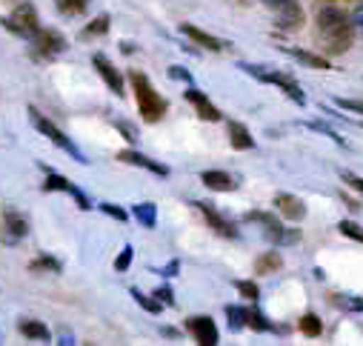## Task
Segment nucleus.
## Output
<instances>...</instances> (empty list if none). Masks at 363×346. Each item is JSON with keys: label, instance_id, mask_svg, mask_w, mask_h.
Wrapping results in <instances>:
<instances>
[{"label": "nucleus", "instance_id": "nucleus-12", "mask_svg": "<svg viewBox=\"0 0 363 346\" xmlns=\"http://www.w3.org/2000/svg\"><path fill=\"white\" fill-rule=\"evenodd\" d=\"M118 160L132 163V166H140V169L152 172V175H157V178H166V175H169V166H166V163H157V160H152V157H146L143 152H135V149L118 152Z\"/></svg>", "mask_w": 363, "mask_h": 346}, {"label": "nucleus", "instance_id": "nucleus-44", "mask_svg": "<svg viewBox=\"0 0 363 346\" xmlns=\"http://www.w3.org/2000/svg\"><path fill=\"white\" fill-rule=\"evenodd\" d=\"M260 4H263V6H269V9H278V6H284V4H286V0H260Z\"/></svg>", "mask_w": 363, "mask_h": 346}, {"label": "nucleus", "instance_id": "nucleus-15", "mask_svg": "<svg viewBox=\"0 0 363 346\" xmlns=\"http://www.w3.org/2000/svg\"><path fill=\"white\" fill-rule=\"evenodd\" d=\"M180 32H184L192 43H198L201 49H209V52H223V49H229L226 40H220V38H215V35H209V32L192 26V23H184V26H180Z\"/></svg>", "mask_w": 363, "mask_h": 346}, {"label": "nucleus", "instance_id": "nucleus-33", "mask_svg": "<svg viewBox=\"0 0 363 346\" xmlns=\"http://www.w3.org/2000/svg\"><path fill=\"white\" fill-rule=\"evenodd\" d=\"M235 289H238L246 301H257V298H260V289H257V284H252V281H235Z\"/></svg>", "mask_w": 363, "mask_h": 346}, {"label": "nucleus", "instance_id": "nucleus-11", "mask_svg": "<svg viewBox=\"0 0 363 346\" xmlns=\"http://www.w3.org/2000/svg\"><path fill=\"white\" fill-rule=\"evenodd\" d=\"M92 63H95L98 74L106 80V86H109V89H112L118 98H123V92H126V89H123V74L115 69V63H112L106 55H95V57H92Z\"/></svg>", "mask_w": 363, "mask_h": 346}, {"label": "nucleus", "instance_id": "nucleus-38", "mask_svg": "<svg viewBox=\"0 0 363 346\" xmlns=\"http://www.w3.org/2000/svg\"><path fill=\"white\" fill-rule=\"evenodd\" d=\"M152 298H157V301L166 303V306H174V292H172L169 286H157V289L152 292Z\"/></svg>", "mask_w": 363, "mask_h": 346}, {"label": "nucleus", "instance_id": "nucleus-43", "mask_svg": "<svg viewBox=\"0 0 363 346\" xmlns=\"http://www.w3.org/2000/svg\"><path fill=\"white\" fill-rule=\"evenodd\" d=\"M177 269H180V261H169V264L160 269V275H163V278H174V275H177Z\"/></svg>", "mask_w": 363, "mask_h": 346}, {"label": "nucleus", "instance_id": "nucleus-4", "mask_svg": "<svg viewBox=\"0 0 363 346\" xmlns=\"http://www.w3.org/2000/svg\"><path fill=\"white\" fill-rule=\"evenodd\" d=\"M246 223H260L263 229V238L272 243V246H292L301 240V232L298 229H289L278 221V215H272V212H246L243 215Z\"/></svg>", "mask_w": 363, "mask_h": 346}, {"label": "nucleus", "instance_id": "nucleus-9", "mask_svg": "<svg viewBox=\"0 0 363 346\" xmlns=\"http://www.w3.org/2000/svg\"><path fill=\"white\" fill-rule=\"evenodd\" d=\"M195 206H198V209L203 212L206 223H209V226H212V229H215V232H218L220 238H232V240H235V238H240L238 226H235V223H232L229 218H223V215H220V212H218V209H215L212 203H206V201H195Z\"/></svg>", "mask_w": 363, "mask_h": 346}, {"label": "nucleus", "instance_id": "nucleus-24", "mask_svg": "<svg viewBox=\"0 0 363 346\" xmlns=\"http://www.w3.org/2000/svg\"><path fill=\"white\" fill-rule=\"evenodd\" d=\"M281 264H284V261H281V255H278L275 249H269L266 255H260V257H257V264H255V267H257V272H260V275H269V272L281 269Z\"/></svg>", "mask_w": 363, "mask_h": 346}, {"label": "nucleus", "instance_id": "nucleus-36", "mask_svg": "<svg viewBox=\"0 0 363 346\" xmlns=\"http://www.w3.org/2000/svg\"><path fill=\"white\" fill-rule=\"evenodd\" d=\"M101 212H104V215H109V218H115V221H121V223H126V221H129V212H126V209H121V206H115V203H101Z\"/></svg>", "mask_w": 363, "mask_h": 346}, {"label": "nucleus", "instance_id": "nucleus-26", "mask_svg": "<svg viewBox=\"0 0 363 346\" xmlns=\"http://www.w3.org/2000/svg\"><path fill=\"white\" fill-rule=\"evenodd\" d=\"M109 26H112V18H109V15H101V18H95L92 23H89V26L80 32V38H98V35H106Z\"/></svg>", "mask_w": 363, "mask_h": 346}, {"label": "nucleus", "instance_id": "nucleus-18", "mask_svg": "<svg viewBox=\"0 0 363 346\" xmlns=\"http://www.w3.org/2000/svg\"><path fill=\"white\" fill-rule=\"evenodd\" d=\"M26 232H29L26 218L9 209V212H6V221H4V243H18V240L26 238Z\"/></svg>", "mask_w": 363, "mask_h": 346}, {"label": "nucleus", "instance_id": "nucleus-27", "mask_svg": "<svg viewBox=\"0 0 363 346\" xmlns=\"http://www.w3.org/2000/svg\"><path fill=\"white\" fill-rule=\"evenodd\" d=\"M55 4H57V9H60L63 15H83L92 0H55Z\"/></svg>", "mask_w": 363, "mask_h": 346}, {"label": "nucleus", "instance_id": "nucleus-17", "mask_svg": "<svg viewBox=\"0 0 363 346\" xmlns=\"http://www.w3.org/2000/svg\"><path fill=\"white\" fill-rule=\"evenodd\" d=\"M203 186L212 189V192H235L238 189V181L229 175V172H220V169H209L201 175Z\"/></svg>", "mask_w": 363, "mask_h": 346}, {"label": "nucleus", "instance_id": "nucleus-21", "mask_svg": "<svg viewBox=\"0 0 363 346\" xmlns=\"http://www.w3.org/2000/svg\"><path fill=\"white\" fill-rule=\"evenodd\" d=\"M132 215H135L138 223L146 226V229H155V226H157V206L149 203V201H146V203H138V206L132 209Z\"/></svg>", "mask_w": 363, "mask_h": 346}, {"label": "nucleus", "instance_id": "nucleus-31", "mask_svg": "<svg viewBox=\"0 0 363 346\" xmlns=\"http://www.w3.org/2000/svg\"><path fill=\"white\" fill-rule=\"evenodd\" d=\"M32 272H60V261H55V257H38V261H32L29 267Z\"/></svg>", "mask_w": 363, "mask_h": 346}, {"label": "nucleus", "instance_id": "nucleus-16", "mask_svg": "<svg viewBox=\"0 0 363 346\" xmlns=\"http://www.w3.org/2000/svg\"><path fill=\"white\" fill-rule=\"evenodd\" d=\"M43 189H46V192H69V195L77 201V206H80V209H89V206H92V203H89V198H86V195H83V192H80V189H77L72 181H66L63 175H55V172H52V175L46 178Z\"/></svg>", "mask_w": 363, "mask_h": 346}, {"label": "nucleus", "instance_id": "nucleus-6", "mask_svg": "<svg viewBox=\"0 0 363 346\" xmlns=\"http://www.w3.org/2000/svg\"><path fill=\"white\" fill-rule=\"evenodd\" d=\"M32 40H35V57H43V60H52V57H57L60 52H66V38L60 35V32H55V29H38L35 35H32Z\"/></svg>", "mask_w": 363, "mask_h": 346}, {"label": "nucleus", "instance_id": "nucleus-3", "mask_svg": "<svg viewBox=\"0 0 363 346\" xmlns=\"http://www.w3.org/2000/svg\"><path fill=\"white\" fill-rule=\"evenodd\" d=\"M238 66H240L246 74H252L255 80H260V83L278 86V89H281L289 101H295L298 106L306 104V95H303V89L298 86L295 77H289V74H284V72H278V69H272V66H266V63H257V66H252V63H238Z\"/></svg>", "mask_w": 363, "mask_h": 346}, {"label": "nucleus", "instance_id": "nucleus-5", "mask_svg": "<svg viewBox=\"0 0 363 346\" xmlns=\"http://www.w3.org/2000/svg\"><path fill=\"white\" fill-rule=\"evenodd\" d=\"M29 118H32V123H35V129H38L40 135H46V138H49L55 146H60L63 152H69V155H72L77 163H86L83 152H80V149H77V146H74V143H72V140H69V138H66V135H63V132H60V129H57L52 121H46V118H43V115H40L35 106L29 109Z\"/></svg>", "mask_w": 363, "mask_h": 346}, {"label": "nucleus", "instance_id": "nucleus-35", "mask_svg": "<svg viewBox=\"0 0 363 346\" xmlns=\"http://www.w3.org/2000/svg\"><path fill=\"white\" fill-rule=\"evenodd\" d=\"M306 126H309V129H315V132H320V135H326V138H332V140H335L337 146H343V143H346V140H343V138H340V135H337V132H335L332 126H323L320 121H309Z\"/></svg>", "mask_w": 363, "mask_h": 346}, {"label": "nucleus", "instance_id": "nucleus-1", "mask_svg": "<svg viewBox=\"0 0 363 346\" xmlns=\"http://www.w3.org/2000/svg\"><path fill=\"white\" fill-rule=\"evenodd\" d=\"M318 32H320L329 55H340V52H346L352 46L354 26H352L349 15L340 6H323L318 12Z\"/></svg>", "mask_w": 363, "mask_h": 346}, {"label": "nucleus", "instance_id": "nucleus-34", "mask_svg": "<svg viewBox=\"0 0 363 346\" xmlns=\"http://www.w3.org/2000/svg\"><path fill=\"white\" fill-rule=\"evenodd\" d=\"M132 257H135V249L132 246H123L121 255H118V261H115V272H126L132 267Z\"/></svg>", "mask_w": 363, "mask_h": 346}, {"label": "nucleus", "instance_id": "nucleus-13", "mask_svg": "<svg viewBox=\"0 0 363 346\" xmlns=\"http://www.w3.org/2000/svg\"><path fill=\"white\" fill-rule=\"evenodd\" d=\"M275 12H278V21H275L278 29H284V32H295V29L303 26V9H301L298 0H286V4L278 6Z\"/></svg>", "mask_w": 363, "mask_h": 346}, {"label": "nucleus", "instance_id": "nucleus-10", "mask_svg": "<svg viewBox=\"0 0 363 346\" xmlns=\"http://www.w3.org/2000/svg\"><path fill=\"white\" fill-rule=\"evenodd\" d=\"M186 101L195 106V112H198V118H201V121H209V123L223 121V112H220V109H218V106H215V104H212V101H209V98H206L201 89H198L195 83H192L189 89H186Z\"/></svg>", "mask_w": 363, "mask_h": 346}, {"label": "nucleus", "instance_id": "nucleus-22", "mask_svg": "<svg viewBox=\"0 0 363 346\" xmlns=\"http://www.w3.org/2000/svg\"><path fill=\"white\" fill-rule=\"evenodd\" d=\"M246 326L255 329V332H275V323H272L257 306L255 309H246Z\"/></svg>", "mask_w": 363, "mask_h": 346}, {"label": "nucleus", "instance_id": "nucleus-41", "mask_svg": "<svg viewBox=\"0 0 363 346\" xmlns=\"http://www.w3.org/2000/svg\"><path fill=\"white\" fill-rule=\"evenodd\" d=\"M118 129L123 132V138H126L129 143H135V140H138V132H135V126H129V123H123V121H118Z\"/></svg>", "mask_w": 363, "mask_h": 346}, {"label": "nucleus", "instance_id": "nucleus-20", "mask_svg": "<svg viewBox=\"0 0 363 346\" xmlns=\"http://www.w3.org/2000/svg\"><path fill=\"white\" fill-rule=\"evenodd\" d=\"M284 52H286L289 57H295L298 63L309 66V69H332L326 57H320V55H312V52H306V49H292V46H286Z\"/></svg>", "mask_w": 363, "mask_h": 346}, {"label": "nucleus", "instance_id": "nucleus-25", "mask_svg": "<svg viewBox=\"0 0 363 346\" xmlns=\"http://www.w3.org/2000/svg\"><path fill=\"white\" fill-rule=\"evenodd\" d=\"M301 332L309 335V337H320V335H323V320H320L315 312H306V315L301 318Z\"/></svg>", "mask_w": 363, "mask_h": 346}, {"label": "nucleus", "instance_id": "nucleus-39", "mask_svg": "<svg viewBox=\"0 0 363 346\" xmlns=\"http://www.w3.org/2000/svg\"><path fill=\"white\" fill-rule=\"evenodd\" d=\"M335 106H340V109H346V112H357V115H363V101H346V98H337Z\"/></svg>", "mask_w": 363, "mask_h": 346}, {"label": "nucleus", "instance_id": "nucleus-37", "mask_svg": "<svg viewBox=\"0 0 363 346\" xmlns=\"http://www.w3.org/2000/svg\"><path fill=\"white\" fill-rule=\"evenodd\" d=\"M169 77L172 80H184L186 86H192L195 80H192V72L189 69H184V66H169Z\"/></svg>", "mask_w": 363, "mask_h": 346}, {"label": "nucleus", "instance_id": "nucleus-8", "mask_svg": "<svg viewBox=\"0 0 363 346\" xmlns=\"http://www.w3.org/2000/svg\"><path fill=\"white\" fill-rule=\"evenodd\" d=\"M186 329L192 332V337H195L201 346H218V343H220V332H218L215 320L206 318V315L189 318V320H186Z\"/></svg>", "mask_w": 363, "mask_h": 346}, {"label": "nucleus", "instance_id": "nucleus-14", "mask_svg": "<svg viewBox=\"0 0 363 346\" xmlns=\"http://www.w3.org/2000/svg\"><path fill=\"white\" fill-rule=\"evenodd\" d=\"M275 206H278V212H281L286 221H292V223H298V221L306 218V203H303L301 198L289 195V192H278V195H275Z\"/></svg>", "mask_w": 363, "mask_h": 346}, {"label": "nucleus", "instance_id": "nucleus-2", "mask_svg": "<svg viewBox=\"0 0 363 346\" xmlns=\"http://www.w3.org/2000/svg\"><path fill=\"white\" fill-rule=\"evenodd\" d=\"M129 80H132V86H135V98H138L140 118H143L146 123L163 121V115L169 112V104H166V98L157 95V89L152 86V80H149L143 72H129Z\"/></svg>", "mask_w": 363, "mask_h": 346}, {"label": "nucleus", "instance_id": "nucleus-32", "mask_svg": "<svg viewBox=\"0 0 363 346\" xmlns=\"http://www.w3.org/2000/svg\"><path fill=\"white\" fill-rule=\"evenodd\" d=\"M337 229H340V235H346V238H352V240L363 243V226H357L354 221H340V223H337Z\"/></svg>", "mask_w": 363, "mask_h": 346}, {"label": "nucleus", "instance_id": "nucleus-29", "mask_svg": "<svg viewBox=\"0 0 363 346\" xmlns=\"http://www.w3.org/2000/svg\"><path fill=\"white\" fill-rule=\"evenodd\" d=\"M226 318H229V329L238 332L246 326V306H226Z\"/></svg>", "mask_w": 363, "mask_h": 346}, {"label": "nucleus", "instance_id": "nucleus-19", "mask_svg": "<svg viewBox=\"0 0 363 346\" xmlns=\"http://www.w3.org/2000/svg\"><path fill=\"white\" fill-rule=\"evenodd\" d=\"M226 135H229V143H232V149H240V152H249V149H255V138H252V132H249L243 123H238V121H229V123H226Z\"/></svg>", "mask_w": 363, "mask_h": 346}, {"label": "nucleus", "instance_id": "nucleus-42", "mask_svg": "<svg viewBox=\"0 0 363 346\" xmlns=\"http://www.w3.org/2000/svg\"><path fill=\"white\" fill-rule=\"evenodd\" d=\"M349 21H352V26H354V29H360V32H363V4H357V9L349 15Z\"/></svg>", "mask_w": 363, "mask_h": 346}, {"label": "nucleus", "instance_id": "nucleus-30", "mask_svg": "<svg viewBox=\"0 0 363 346\" xmlns=\"http://www.w3.org/2000/svg\"><path fill=\"white\" fill-rule=\"evenodd\" d=\"M335 303L346 312H363V298H354V295H335Z\"/></svg>", "mask_w": 363, "mask_h": 346}, {"label": "nucleus", "instance_id": "nucleus-7", "mask_svg": "<svg viewBox=\"0 0 363 346\" xmlns=\"http://www.w3.org/2000/svg\"><path fill=\"white\" fill-rule=\"evenodd\" d=\"M4 26H6L9 32L21 35V38H32V35L40 29V26H38V12H35L32 4H23L21 9H15V15H9V18L4 21Z\"/></svg>", "mask_w": 363, "mask_h": 346}, {"label": "nucleus", "instance_id": "nucleus-28", "mask_svg": "<svg viewBox=\"0 0 363 346\" xmlns=\"http://www.w3.org/2000/svg\"><path fill=\"white\" fill-rule=\"evenodd\" d=\"M132 298L146 309V312H152V315H160L163 312V303L157 301V298H149V295H143L140 289H132Z\"/></svg>", "mask_w": 363, "mask_h": 346}, {"label": "nucleus", "instance_id": "nucleus-40", "mask_svg": "<svg viewBox=\"0 0 363 346\" xmlns=\"http://www.w3.org/2000/svg\"><path fill=\"white\" fill-rule=\"evenodd\" d=\"M340 178H343L354 192H360V195H363V178H357L354 172H340Z\"/></svg>", "mask_w": 363, "mask_h": 346}, {"label": "nucleus", "instance_id": "nucleus-23", "mask_svg": "<svg viewBox=\"0 0 363 346\" xmlns=\"http://www.w3.org/2000/svg\"><path fill=\"white\" fill-rule=\"evenodd\" d=\"M21 335H26L29 340H43V343L52 340V332H49L40 320H23V323H21Z\"/></svg>", "mask_w": 363, "mask_h": 346}]
</instances>
